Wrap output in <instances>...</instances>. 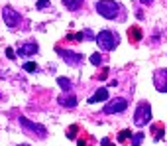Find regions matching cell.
<instances>
[{"mask_svg": "<svg viewBox=\"0 0 167 146\" xmlns=\"http://www.w3.org/2000/svg\"><path fill=\"white\" fill-rule=\"evenodd\" d=\"M97 43L102 52H114L118 46V36H114L110 30H102L97 36Z\"/></svg>", "mask_w": 167, "mask_h": 146, "instance_id": "6da1fadb", "label": "cell"}, {"mask_svg": "<svg viewBox=\"0 0 167 146\" xmlns=\"http://www.w3.org/2000/svg\"><path fill=\"white\" fill-rule=\"evenodd\" d=\"M97 12L108 20H114L120 12V4L114 0H100V2H97Z\"/></svg>", "mask_w": 167, "mask_h": 146, "instance_id": "7a4b0ae2", "label": "cell"}, {"mask_svg": "<svg viewBox=\"0 0 167 146\" xmlns=\"http://www.w3.org/2000/svg\"><path fill=\"white\" fill-rule=\"evenodd\" d=\"M151 121V107L148 101H142L140 105H138L136 109V113H134V122H136V126H146L148 122Z\"/></svg>", "mask_w": 167, "mask_h": 146, "instance_id": "3957f363", "label": "cell"}, {"mask_svg": "<svg viewBox=\"0 0 167 146\" xmlns=\"http://www.w3.org/2000/svg\"><path fill=\"white\" fill-rule=\"evenodd\" d=\"M20 126L24 130H28V132H34L35 136H39V138H45L47 136V128L45 126L39 125V122H34L30 119H26V116H20Z\"/></svg>", "mask_w": 167, "mask_h": 146, "instance_id": "277c9868", "label": "cell"}, {"mask_svg": "<svg viewBox=\"0 0 167 146\" xmlns=\"http://www.w3.org/2000/svg\"><path fill=\"white\" fill-rule=\"evenodd\" d=\"M2 20L6 22V26H8V28H12V30L22 24V16L14 8H10V6H6V8L2 10Z\"/></svg>", "mask_w": 167, "mask_h": 146, "instance_id": "5b68a950", "label": "cell"}, {"mask_svg": "<svg viewBox=\"0 0 167 146\" xmlns=\"http://www.w3.org/2000/svg\"><path fill=\"white\" fill-rule=\"evenodd\" d=\"M128 109V101L126 99H122V97H118V99H112L108 105H104V115H116V113H124Z\"/></svg>", "mask_w": 167, "mask_h": 146, "instance_id": "8992f818", "label": "cell"}, {"mask_svg": "<svg viewBox=\"0 0 167 146\" xmlns=\"http://www.w3.org/2000/svg\"><path fill=\"white\" fill-rule=\"evenodd\" d=\"M57 53H59L69 65H75V67H77V65H81V63H83V55H81V53L67 52V49H63V48H57Z\"/></svg>", "mask_w": 167, "mask_h": 146, "instance_id": "52a82bcc", "label": "cell"}, {"mask_svg": "<svg viewBox=\"0 0 167 146\" xmlns=\"http://www.w3.org/2000/svg\"><path fill=\"white\" fill-rule=\"evenodd\" d=\"M154 83L157 87V91L167 93V69H157L154 75Z\"/></svg>", "mask_w": 167, "mask_h": 146, "instance_id": "ba28073f", "label": "cell"}, {"mask_svg": "<svg viewBox=\"0 0 167 146\" xmlns=\"http://www.w3.org/2000/svg\"><path fill=\"white\" fill-rule=\"evenodd\" d=\"M34 53H38V43L35 42H26V43H22V46L18 48V55H34Z\"/></svg>", "mask_w": 167, "mask_h": 146, "instance_id": "9c48e42d", "label": "cell"}, {"mask_svg": "<svg viewBox=\"0 0 167 146\" xmlns=\"http://www.w3.org/2000/svg\"><path fill=\"white\" fill-rule=\"evenodd\" d=\"M57 103H59L61 107L73 109V107H77V97H75L73 93H65V95H61V97L57 99Z\"/></svg>", "mask_w": 167, "mask_h": 146, "instance_id": "30bf717a", "label": "cell"}, {"mask_svg": "<svg viewBox=\"0 0 167 146\" xmlns=\"http://www.w3.org/2000/svg\"><path fill=\"white\" fill-rule=\"evenodd\" d=\"M106 99H108V89H97V93L89 99V105L100 103V101H106Z\"/></svg>", "mask_w": 167, "mask_h": 146, "instance_id": "8fae6325", "label": "cell"}, {"mask_svg": "<svg viewBox=\"0 0 167 146\" xmlns=\"http://www.w3.org/2000/svg\"><path fill=\"white\" fill-rule=\"evenodd\" d=\"M142 30H140V28H138V26H132V28H130V30H128V38H130V42H132V43H138V42H140L142 40Z\"/></svg>", "mask_w": 167, "mask_h": 146, "instance_id": "7c38bea8", "label": "cell"}, {"mask_svg": "<svg viewBox=\"0 0 167 146\" xmlns=\"http://www.w3.org/2000/svg\"><path fill=\"white\" fill-rule=\"evenodd\" d=\"M163 132H165V126H163V122H155V125L151 126V136H154V140H161Z\"/></svg>", "mask_w": 167, "mask_h": 146, "instance_id": "4fadbf2b", "label": "cell"}, {"mask_svg": "<svg viewBox=\"0 0 167 146\" xmlns=\"http://www.w3.org/2000/svg\"><path fill=\"white\" fill-rule=\"evenodd\" d=\"M83 2H85V0H63V4L67 6L69 10H79L83 6Z\"/></svg>", "mask_w": 167, "mask_h": 146, "instance_id": "5bb4252c", "label": "cell"}, {"mask_svg": "<svg viewBox=\"0 0 167 146\" xmlns=\"http://www.w3.org/2000/svg\"><path fill=\"white\" fill-rule=\"evenodd\" d=\"M57 83H59V85L63 87V91H65V93H69V91H71V87H73L67 77H59V79H57Z\"/></svg>", "mask_w": 167, "mask_h": 146, "instance_id": "9a60e30c", "label": "cell"}, {"mask_svg": "<svg viewBox=\"0 0 167 146\" xmlns=\"http://www.w3.org/2000/svg\"><path fill=\"white\" fill-rule=\"evenodd\" d=\"M104 59H106V57L100 55V53H92V55H91V63H92V65H100Z\"/></svg>", "mask_w": 167, "mask_h": 146, "instance_id": "2e32d148", "label": "cell"}, {"mask_svg": "<svg viewBox=\"0 0 167 146\" xmlns=\"http://www.w3.org/2000/svg\"><path fill=\"white\" fill-rule=\"evenodd\" d=\"M132 136V132H130L128 128H124V130H120V134H118V142H128V138Z\"/></svg>", "mask_w": 167, "mask_h": 146, "instance_id": "e0dca14e", "label": "cell"}, {"mask_svg": "<svg viewBox=\"0 0 167 146\" xmlns=\"http://www.w3.org/2000/svg\"><path fill=\"white\" fill-rule=\"evenodd\" d=\"M142 142H144V132L134 134V138H132V146H140Z\"/></svg>", "mask_w": 167, "mask_h": 146, "instance_id": "ac0fdd59", "label": "cell"}, {"mask_svg": "<svg viewBox=\"0 0 167 146\" xmlns=\"http://www.w3.org/2000/svg\"><path fill=\"white\" fill-rule=\"evenodd\" d=\"M77 130H79V126H77V125L69 126V128H67V138H77V136H75V134H77Z\"/></svg>", "mask_w": 167, "mask_h": 146, "instance_id": "d6986e66", "label": "cell"}, {"mask_svg": "<svg viewBox=\"0 0 167 146\" xmlns=\"http://www.w3.org/2000/svg\"><path fill=\"white\" fill-rule=\"evenodd\" d=\"M38 10H45V8H49V0H38Z\"/></svg>", "mask_w": 167, "mask_h": 146, "instance_id": "ffe728a7", "label": "cell"}, {"mask_svg": "<svg viewBox=\"0 0 167 146\" xmlns=\"http://www.w3.org/2000/svg\"><path fill=\"white\" fill-rule=\"evenodd\" d=\"M24 69H26V71H30V73H32V71H38V65H35L34 61H28V63L24 65Z\"/></svg>", "mask_w": 167, "mask_h": 146, "instance_id": "44dd1931", "label": "cell"}, {"mask_svg": "<svg viewBox=\"0 0 167 146\" xmlns=\"http://www.w3.org/2000/svg\"><path fill=\"white\" fill-rule=\"evenodd\" d=\"M6 57H8V59H16V53H14L12 48H6Z\"/></svg>", "mask_w": 167, "mask_h": 146, "instance_id": "7402d4cb", "label": "cell"}, {"mask_svg": "<svg viewBox=\"0 0 167 146\" xmlns=\"http://www.w3.org/2000/svg\"><path fill=\"white\" fill-rule=\"evenodd\" d=\"M106 77H108V69H102V71L98 73V79H100V81H104Z\"/></svg>", "mask_w": 167, "mask_h": 146, "instance_id": "603a6c76", "label": "cell"}, {"mask_svg": "<svg viewBox=\"0 0 167 146\" xmlns=\"http://www.w3.org/2000/svg\"><path fill=\"white\" fill-rule=\"evenodd\" d=\"M102 146H114V144L108 140V138H102Z\"/></svg>", "mask_w": 167, "mask_h": 146, "instance_id": "cb8c5ba5", "label": "cell"}, {"mask_svg": "<svg viewBox=\"0 0 167 146\" xmlns=\"http://www.w3.org/2000/svg\"><path fill=\"white\" fill-rule=\"evenodd\" d=\"M86 144H89V142H86V140H85V138H81V140H79V142H77V146H86Z\"/></svg>", "mask_w": 167, "mask_h": 146, "instance_id": "d4e9b609", "label": "cell"}, {"mask_svg": "<svg viewBox=\"0 0 167 146\" xmlns=\"http://www.w3.org/2000/svg\"><path fill=\"white\" fill-rule=\"evenodd\" d=\"M140 2H142V4H151L154 0H140Z\"/></svg>", "mask_w": 167, "mask_h": 146, "instance_id": "484cf974", "label": "cell"}, {"mask_svg": "<svg viewBox=\"0 0 167 146\" xmlns=\"http://www.w3.org/2000/svg\"><path fill=\"white\" fill-rule=\"evenodd\" d=\"M20 146H30V144H20Z\"/></svg>", "mask_w": 167, "mask_h": 146, "instance_id": "4316f807", "label": "cell"}]
</instances>
